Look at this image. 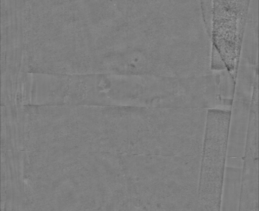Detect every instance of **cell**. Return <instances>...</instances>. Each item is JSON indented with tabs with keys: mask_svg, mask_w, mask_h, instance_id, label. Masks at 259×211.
Segmentation results:
<instances>
[{
	"mask_svg": "<svg viewBox=\"0 0 259 211\" xmlns=\"http://www.w3.org/2000/svg\"><path fill=\"white\" fill-rule=\"evenodd\" d=\"M250 2L212 1L211 47L218 51L227 71L235 82Z\"/></svg>",
	"mask_w": 259,
	"mask_h": 211,
	"instance_id": "6da1fadb",
	"label": "cell"
},
{
	"mask_svg": "<svg viewBox=\"0 0 259 211\" xmlns=\"http://www.w3.org/2000/svg\"><path fill=\"white\" fill-rule=\"evenodd\" d=\"M252 96L235 92L231 108L226 157L244 158Z\"/></svg>",
	"mask_w": 259,
	"mask_h": 211,
	"instance_id": "7a4b0ae2",
	"label": "cell"
},
{
	"mask_svg": "<svg viewBox=\"0 0 259 211\" xmlns=\"http://www.w3.org/2000/svg\"><path fill=\"white\" fill-rule=\"evenodd\" d=\"M243 169L225 167L220 211H239Z\"/></svg>",
	"mask_w": 259,
	"mask_h": 211,
	"instance_id": "3957f363",
	"label": "cell"
},
{
	"mask_svg": "<svg viewBox=\"0 0 259 211\" xmlns=\"http://www.w3.org/2000/svg\"><path fill=\"white\" fill-rule=\"evenodd\" d=\"M258 0L250 1L241 58L250 65L258 66Z\"/></svg>",
	"mask_w": 259,
	"mask_h": 211,
	"instance_id": "277c9868",
	"label": "cell"
},
{
	"mask_svg": "<svg viewBox=\"0 0 259 211\" xmlns=\"http://www.w3.org/2000/svg\"><path fill=\"white\" fill-rule=\"evenodd\" d=\"M200 8H201L202 16L206 31L211 39L213 19L212 1L200 2Z\"/></svg>",
	"mask_w": 259,
	"mask_h": 211,
	"instance_id": "5b68a950",
	"label": "cell"
},
{
	"mask_svg": "<svg viewBox=\"0 0 259 211\" xmlns=\"http://www.w3.org/2000/svg\"><path fill=\"white\" fill-rule=\"evenodd\" d=\"M244 158L228 157L225 160V167L244 169Z\"/></svg>",
	"mask_w": 259,
	"mask_h": 211,
	"instance_id": "8992f818",
	"label": "cell"
}]
</instances>
